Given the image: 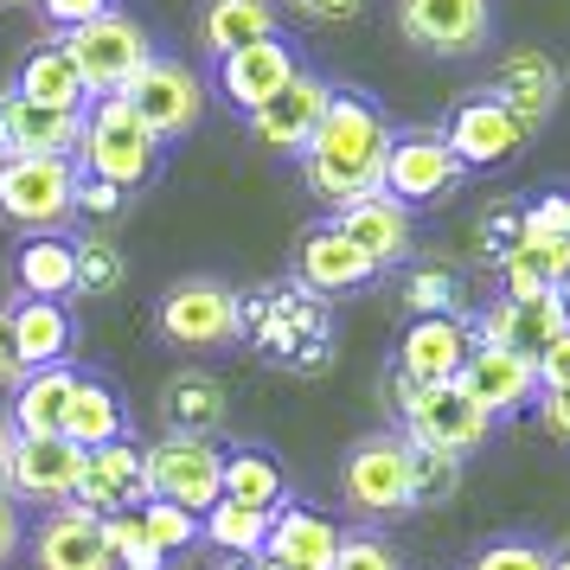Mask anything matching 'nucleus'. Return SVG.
<instances>
[{
    "label": "nucleus",
    "mask_w": 570,
    "mask_h": 570,
    "mask_svg": "<svg viewBox=\"0 0 570 570\" xmlns=\"http://www.w3.org/2000/svg\"><path fill=\"white\" fill-rule=\"evenodd\" d=\"M391 116L365 90H340L314 129L308 155H302V180L314 199L327 206H353L365 193H385V155H391Z\"/></svg>",
    "instance_id": "f257e3e1"
},
{
    "label": "nucleus",
    "mask_w": 570,
    "mask_h": 570,
    "mask_svg": "<svg viewBox=\"0 0 570 570\" xmlns=\"http://www.w3.org/2000/svg\"><path fill=\"white\" fill-rule=\"evenodd\" d=\"M244 308V340L283 372H327L334 365V308L295 283H269L237 295Z\"/></svg>",
    "instance_id": "f03ea898"
},
{
    "label": "nucleus",
    "mask_w": 570,
    "mask_h": 570,
    "mask_svg": "<svg viewBox=\"0 0 570 570\" xmlns=\"http://www.w3.org/2000/svg\"><path fill=\"white\" fill-rule=\"evenodd\" d=\"M78 167L90 174V180L122 186V193H141V186L160 174V141H155V129L129 109V97H90V109H83Z\"/></svg>",
    "instance_id": "7ed1b4c3"
},
{
    "label": "nucleus",
    "mask_w": 570,
    "mask_h": 570,
    "mask_svg": "<svg viewBox=\"0 0 570 570\" xmlns=\"http://www.w3.org/2000/svg\"><path fill=\"white\" fill-rule=\"evenodd\" d=\"M155 334L174 353H225L244 340V308H237V288L218 276H180V283L160 295L155 308Z\"/></svg>",
    "instance_id": "20e7f679"
},
{
    "label": "nucleus",
    "mask_w": 570,
    "mask_h": 570,
    "mask_svg": "<svg viewBox=\"0 0 570 570\" xmlns=\"http://www.w3.org/2000/svg\"><path fill=\"white\" fill-rule=\"evenodd\" d=\"M78 160L7 155L0 160V225H20L27 237L65 232L78 218Z\"/></svg>",
    "instance_id": "39448f33"
},
{
    "label": "nucleus",
    "mask_w": 570,
    "mask_h": 570,
    "mask_svg": "<svg viewBox=\"0 0 570 570\" xmlns=\"http://www.w3.org/2000/svg\"><path fill=\"white\" fill-rule=\"evenodd\" d=\"M65 52H71V65H78V78L90 97H122L141 78V65L155 58V39H148V27L135 20L129 7H116L104 20L65 32Z\"/></svg>",
    "instance_id": "423d86ee"
},
{
    "label": "nucleus",
    "mask_w": 570,
    "mask_h": 570,
    "mask_svg": "<svg viewBox=\"0 0 570 570\" xmlns=\"http://www.w3.org/2000/svg\"><path fill=\"white\" fill-rule=\"evenodd\" d=\"M340 500L346 513L365 519H404L411 513V468H404V436L397 430H372L346 449L340 462Z\"/></svg>",
    "instance_id": "0eeeda50"
},
{
    "label": "nucleus",
    "mask_w": 570,
    "mask_h": 570,
    "mask_svg": "<svg viewBox=\"0 0 570 570\" xmlns=\"http://www.w3.org/2000/svg\"><path fill=\"white\" fill-rule=\"evenodd\" d=\"M141 468H148V500H174L199 519L225 500V449L212 436H160L141 449Z\"/></svg>",
    "instance_id": "6e6552de"
},
{
    "label": "nucleus",
    "mask_w": 570,
    "mask_h": 570,
    "mask_svg": "<svg viewBox=\"0 0 570 570\" xmlns=\"http://www.w3.org/2000/svg\"><path fill=\"white\" fill-rule=\"evenodd\" d=\"M129 97V109L155 129V141L167 148V141H180V135L199 129V116H206V78L186 65V58H167L155 52L148 65H141V78L122 90Z\"/></svg>",
    "instance_id": "1a4fd4ad"
},
{
    "label": "nucleus",
    "mask_w": 570,
    "mask_h": 570,
    "mask_svg": "<svg viewBox=\"0 0 570 570\" xmlns=\"http://www.w3.org/2000/svg\"><path fill=\"white\" fill-rule=\"evenodd\" d=\"M468 180V167L449 155L442 129H397L391 135V155H385V193L404 212L442 206L455 186Z\"/></svg>",
    "instance_id": "9d476101"
},
{
    "label": "nucleus",
    "mask_w": 570,
    "mask_h": 570,
    "mask_svg": "<svg viewBox=\"0 0 570 570\" xmlns=\"http://www.w3.org/2000/svg\"><path fill=\"white\" fill-rule=\"evenodd\" d=\"M404 436L411 442H430V449H449V455H481L488 449V436H493V416L468 397L455 379L449 385H416L411 391V404H404Z\"/></svg>",
    "instance_id": "9b49d317"
},
{
    "label": "nucleus",
    "mask_w": 570,
    "mask_h": 570,
    "mask_svg": "<svg viewBox=\"0 0 570 570\" xmlns=\"http://www.w3.org/2000/svg\"><path fill=\"white\" fill-rule=\"evenodd\" d=\"M397 32L430 58H474L493 39V0H397Z\"/></svg>",
    "instance_id": "f8f14e48"
},
{
    "label": "nucleus",
    "mask_w": 570,
    "mask_h": 570,
    "mask_svg": "<svg viewBox=\"0 0 570 570\" xmlns=\"http://www.w3.org/2000/svg\"><path fill=\"white\" fill-rule=\"evenodd\" d=\"M83 481V449L65 436H20L7 455V493L13 507H71Z\"/></svg>",
    "instance_id": "ddd939ff"
},
{
    "label": "nucleus",
    "mask_w": 570,
    "mask_h": 570,
    "mask_svg": "<svg viewBox=\"0 0 570 570\" xmlns=\"http://www.w3.org/2000/svg\"><path fill=\"white\" fill-rule=\"evenodd\" d=\"M327 104H334V83L302 65V71H295L257 116H244V122L257 135V148H269V155H283V160H302L314 129H321V116H327Z\"/></svg>",
    "instance_id": "4468645a"
},
{
    "label": "nucleus",
    "mask_w": 570,
    "mask_h": 570,
    "mask_svg": "<svg viewBox=\"0 0 570 570\" xmlns=\"http://www.w3.org/2000/svg\"><path fill=\"white\" fill-rule=\"evenodd\" d=\"M442 141H449V155L462 160L468 174H481V167H500V160H513L532 135L519 129V116L493 90H474L462 104L449 109V122H442Z\"/></svg>",
    "instance_id": "2eb2a0df"
},
{
    "label": "nucleus",
    "mask_w": 570,
    "mask_h": 570,
    "mask_svg": "<svg viewBox=\"0 0 570 570\" xmlns=\"http://www.w3.org/2000/svg\"><path fill=\"white\" fill-rule=\"evenodd\" d=\"M468 353H474V321L468 314H411L391 365L411 385H449V379H462Z\"/></svg>",
    "instance_id": "dca6fc26"
},
{
    "label": "nucleus",
    "mask_w": 570,
    "mask_h": 570,
    "mask_svg": "<svg viewBox=\"0 0 570 570\" xmlns=\"http://www.w3.org/2000/svg\"><path fill=\"white\" fill-rule=\"evenodd\" d=\"M500 104L519 116V129L539 135L551 116H558V97H564V65L539 46H513V52L493 65V83H488Z\"/></svg>",
    "instance_id": "f3484780"
},
{
    "label": "nucleus",
    "mask_w": 570,
    "mask_h": 570,
    "mask_svg": "<svg viewBox=\"0 0 570 570\" xmlns=\"http://www.w3.org/2000/svg\"><path fill=\"white\" fill-rule=\"evenodd\" d=\"M27 564L32 570H116L104 544V519L83 507H52L39 513V525L27 532Z\"/></svg>",
    "instance_id": "a211bd4d"
},
{
    "label": "nucleus",
    "mask_w": 570,
    "mask_h": 570,
    "mask_svg": "<svg viewBox=\"0 0 570 570\" xmlns=\"http://www.w3.org/2000/svg\"><path fill=\"white\" fill-rule=\"evenodd\" d=\"M468 321H474V346H507V353H525L532 365H539V353L570 327L558 295H532V302L500 295V302H488V308L468 314Z\"/></svg>",
    "instance_id": "6ab92c4d"
},
{
    "label": "nucleus",
    "mask_w": 570,
    "mask_h": 570,
    "mask_svg": "<svg viewBox=\"0 0 570 570\" xmlns=\"http://www.w3.org/2000/svg\"><path fill=\"white\" fill-rule=\"evenodd\" d=\"M372 276H379L372 257L340 232L334 218H327V225H314V232H302V244H295V283L308 288V295H321V302L353 295V288H365Z\"/></svg>",
    "instance_id": "aec40b11"
},
{
    "label": "nucleus",
    "mask_w": 570,
    "mask_h": 570,
    "mask_svg": "<svg viewBox=\"0 0 570 570\" xmlns=\"http://www.w3.org/2000/svg\"><path fill=\"white\" fill-rule=\"evenodd\" d=\"M455 385L500 423V416H519L539 404V365L525 360V353H507V346H474Z\"/></svg>",
    "instance_id": "412c9836"
},
{
    "label": "nucleus",
    "mask_w": 570,
    "mask_h": 570,
    "mask_svg": "<svg viewBox=\"0 0 570 570\" xmlns=\"http://www.w3.org/2000/svg\"><path fill=\"white\" fill-rule=\"evenodd\" d=\"M295 71H302V58H295V46L276 32V39H257V46H244V52L218 58V97H225L237 116H257Z\"/></svg>",
    "instance_id": "4be33fe9"
},
{
    "label": "nucleus",
    "mask_w": 570,
    "mask_h": 570,
    "mask_svg": "<svg viewBox=\"0 0 570 570\" xmlns=\"http://www.w3.org/2000/svg\"><path fill=\"white\" fill-rule=\"evenodd\" d=\"M148 500V468H141V442H109V449H90L83 455V481H78V500L83 513H135Z\"/></svg>",
    "instance_id": "5701e85b"
},
{
    "label": "nucleus",
    "mask_w": 570,
    "mask_h": 570,
    "mask_svg": "<svg viewBox=\"0 0 570 570\" xmlns=\"http://www.w3.org/2000/svg\"><path fill=\"white\" fill-rule=\"evenodd\" d=\"M340 539H346V532H340L327 513H314V507H302V500H288V507H276V519H269L263 564L269 570H334Z\"/></svg>",
    "instance_id": "b1692460"
},
{
    "label": "nucleus",
    "mask_w": 570,
    "mask_h": 570,
    "mask_svg": "<svg viewBox=\"0 0 570 570\" xmlns=\"http://www.w3.org/2000/svg\"><path fill=\"white\" fill-rule=\"evenodd\" d=\"M334 225L372 257V269H397V263H411V250H416L411 212L397 206L391 193H365L353 206H334Z\"/></svg>",
    "instance_id": "393cba45"
},
{
    "label": "nucleus",
    "mask_w": 570,
    "mask_h": 570,
    "mask_svg": "<svg viewBox=\"0 0 570 570\" xmlns=\"http://www.w3.org/2000/svg\"><path fill=\"white\" fill-rule=\"evenodd\" d=\"M13 288H20V302H78V237H27L13 250Z\"/></svg>",
    "instance_id": "a878e982"
},
{
    "label": "nucleus",
    "mask_w": 570,
    "mask_h": 570,
    "mask_svg": "<svg viewBox=\"0 0 570 570\" xmlns=\"http://www.w3.org/2000/svg\"><path fill=\"white\" fill-rule=\"evenodd\" d=\"M13 353L20 372H46V365H71L78 353V314L71 302H13Z\"/></svg>",
    "instance_id": "bb28decb"
},
{
    "label": "nucleus",
    "mask_w": 570,
    "mask_h": 570,
    "mask_svg": "<svg viewBox=\"0 0 570 570\" xmlns=\"http://www.w3.org/2000/svg\"><path fill=\"white\" fill-rule=\"evenodd\" d=\"M0 141L7 155H46V160H78L83 148V116H65V109H39L7 97V116H0Z\"/></svg>",
    "instance_id": "cd10ccee"
},
{
    "label": "nucleus",
    "mask_w": 570,
    "mask_h": 570,
    "mask_svg": "<svg viewBox=\"0 0 570 570\" xmlns=\"http://www.w3.org/2000/svg\"><path fill=\"white\" fill-rule=\"evenodd\" d=\"M13 97H20V104H39V109H65V116H83V109H90V90H83L78 65H71V52H65V39L32 46V52L20 58Z\"/></svg>",
    "instance_id": "c85d7f7f"
},
{
    "label": "nucleus",
    "mask_w": 570,
    "mask_h": 570,
    "mask_svg": "<svg viewBox=\"0 0 570 570\" xmlns=\"http://www.w3.org/2000/svg\"><path fill=\"white\" fill-rule=\"evenodd\" d=\"M225 385L212 379L206 365H180L167 385H160V423H167V436H218V423H225Z\"/></svg>",
    "instance_id": "c756f323"
},
{
    "label": "nucleus",
    "mask_w": 570,
    "mask_h": 570,
    "mask_svg": "<svg viewBox=\"0 0 570 570\" xmlns=\"http://www.w3.org/2000/svg\"><path fill=\"white\" fill-rule=\"evenodd\" d=\"M78 365H46V372H27L20 391L7 397V416L20 436H65V411H71V391H78Z\"/></svg>",
    "instance_id": "7c9ffc66"
},
{
    "label": "nucleus",
    "mask_w": 570,
    "mask_h": 570,
    "mask_svg": "<svg viewBox=\"0 0 570 570\" xmlns=\"http://www.w3.org/2000/svg\"><path fill=\"white\" fill-rule=\"evenodd\" d=\"M65 442H78L83 455L109 449V442H129V404H122V391L109 379H90V372L78 379L71 411H65Z\"/></svg>",
    "instance_id": "2f4dec72"
},
{
    "label": "nucleus",
    "mask_w": 570,
    "mask_h": 570,
    "mask_svg": "<svg viewBox=\"0 0 570 570\" xmlns=\"http://www.w3.org/2000/svg\"><path fill=\"white\" fill-rule=\"evenodd\" d=\"M257 39H276V0H199V46L206 58H232Z\"/></svg>",
    "instance_id": "473e14b6"
},
{
    "label": "nucleus",
    "mask_w": 570,
    "mask_h": 570,
    "mask_svg": "<svg viewBox=\"0 0 570 570\" xmlns=\"http://www.w3.org/2000/svg\"><path fill=\"white\" fill-rule=\"evenodd\" d=\"M225 500L237 507H257V513H276L288 507V474L283 462L257 449V442H244V449H225Z\"/></svg>",
    "instance_id": "72a5a7b5"
},
{
    "label": "nucleus",
    "mask_w": 570,
    "mask_h": 570,
    "mask_svg": "<svg viewBox=\"0 0 570 570\" xmlns=\"http://www.w3.org/2000/svg\"><path fill=\"white\" fill-rule=\"evenodd\" d=\"M269 519L276 513H257V507H237V500H218L206 513V544L225 551L232 564H263V544H269Z\"/></svg>",
    "instance_id": "f704fd0d"
},
{
    "label": "nucleus",
    "mask_w": 570,
    "mask_h": 570,
    "mask_svg": "<svg viewBox=\"0 0 570 570\" xmlns=\"http://www.w3.org/2000/svg\"><path fill=\"white\" fill-rule=\"evenodd\" d=\"M404 468H411V513L449 507L462 493V455H449V449H430V442L404 436Z\"/></svg>",
    "instance_id": "c9c22d12"
},
{
    "label": "nucleus",
    "mask_w": 570,
    "mask_h": 570,
    "mask_svg": "<svg viewBox=\"0 0 570 570\" xmlns=\"http://www.w3.org/2000/svg\"><path fill=\"white\" fill-rule=\"evenodd\" d=\"M404 308L411 314H468V283L455 263H416L404 276Z\"/></svg>",
    "instance_id": "e433bc0d"
},
{
    "label": "nucleus",
    "mask_w": 570,
    "mask_h": 570,
    "mask_svg": "<svg viewBox=\"0 0 570 570\" xmlns=\"http://www.w3.org/2000/svg\"><path fill=\"white\" fill-rule=\"evenodd\" d=\"M135 519H141V532L160 544V558H180V551H193V544H206V519L174 507V500H141Z\"/></svg>",
    "instance_id": "4c0bfd02"
},
{
    "label": "nucleus",
    "mask_w": 570,
    "mask_h": 570,
    "mask_svg": "<svg viewBox=\"0 0 570 570\" xmlns=\"http://www.w3.org/2000/svg\"><path fill=\"white\" fill-rule=\"evenodd\" d=\"M519 232H525V199H493L481 212V225H474V257L500 269L519 250Z\"/></svg>",
    "instance_id": "58836bf2"
},
{
    "label": "nucleus",
    "mask_w": 570,
    "mask_h": 570,
    "mask_svg": "<svg viewBox=\"0 0 570 570\" xmlns=\"http://www.w3.org/2000/svg\"><path fill=\"white\" fill-rule=\"evenodd\" d=\"M104 544H109V558H116V570H167L160 544L141 532L135 513H109L104 519Z\"/></svg>",
    "instance_id": "ea45409f"
},
{
    "label": "nucleus",
    "mask_w": 570,
    "mask_h": 570,
    "mask_svg": "<svg viewBox=\"0 0 570 570\" xmlns=\"http://www.w3.org/2000/svg\"><path fill=\"white\" fill-rule=\"evenodd\" d=\"M122 276H129V263L109 237H78V295H116Z\"/></svg>",
    "instance_id": "a19ab883"
},
{
    "label": "nucleus",
    "mask_w": 570,
    "mask_h": 570,
    "mask_svg": "<svg viewBox=\"0 0 570 570\" xmlns=\"http://www.w3.org/2000/svg\"><path fill=\"white\" fill-rule=\"evenodd\" d=\"M468 570H551V544L539 539H493L474 551Z\"/></svg>",
    "instance_id": "79ce46f5"
},
{
    "label": "nucleus",
    "mask_w": 570,
    "mask_h": 570,
    "mask_svg": "<svg viewBox=\"0 0 570 570\" xmlns=\"http://www.w3.org/2000/svg\"><path fill=\"white\" fill-rule=\"evenodd\" d=\"M334 570H404V558H397V544L391 539H379V532H346L340 539V558H334Z\"/></svg>",
    "instance_id": "37998d69"
},
{
    "label": "nucleus",
    "mask_w": 570,
    "mask_h": 570,
    "mask_svg": "<svg viewBox=\"0 0 570 570\" xmlns=\"http://www.w3.org/2000/svg\"><path fill=\"white\" fill-rule=\"evenodd\" d=\"M32 7L46 13V27H52V32H78V27H90V20L116 13L122 0H32Z\"/></svg>",
    "instance_id": "c03bdc74"
},
{
    "label": "nucleus",
    "mask_w": 570,
    "mask_h": 570,
    "mask_svg": "<svg viewBox=\"0 0 570 570\" xmlns=\"http://www.w3.org/2000/svg\"><path fill=\"white\" fill-rule=\"evenodd\" d=\"M288 13H302V20H314V27H353L365 13V0H283Z\"/></svg>",
    "instance_id": "a18cd8bd"
},
{
    "label": "nucleus",
    "mask_w": 570,
    "mask_h": 570,
    "mask_svg": "<svg viewBox=\"0 0 570 570\" xmlns=\"http://www.w3.org/2000/svg\"><path fill=\"white\" fill-rule=\"evenodd\" d=\"M78 174H83V167H78ZM122 206H129V193H122V186L90 180V174L78 180V212H83V218H116Z\"/></svg>",
    "instance_id": "49530a36"
},
{
    "label": "nucleus",
    "mask_w": 570,
    "mask_h": 570,
    "mask_svg": "<svg viewBox=\"0 0 570 570\" xmlns=\"http://www.w3.org/2000/svg\"><path fill=\"white\" fill-rule=\"evenodd\" d=\"M539 391H570V327L539 353Z\"/></svg>",
    "instance_id": "de8ad7c7"
},
{
    "label": "nucleus",
    "mask_w": 570,
    "mask_h": 570,
    "mask_svg": "<svg viewBox=\"0 0 570 570\" xmlns=\"http://www.w3.org/2000/svg\"><path fill=\"white\" fill-rule=\"evenodd\" d=\"M27 551V532H20V507H13V493H7V481H0V570L13 564Z\"/></svg>",
    "instance_id": "09e8293b"
},
{
    "label": "nucleus",
    "mask_w": 570,
    "mask_h": 570,
    "mask_svg": "<svg viewBox=\"0 0 570 570\" xmlns=\"http://www.w3.org/2000/svg\"><path fill=\"white\" fill-rule=\"evenodd\" d=\"M532 411H539V423L558 442H570V391H539V404H532Z\"/></svg>",
    "instance_id": "8fccbe9b"
},
{
    "label": "nucleus",
    "mask_w": 570,
    "mask_h": 570,
    "mask_svg": "<svg viewBox=\"0 0 570 570\" xmlns=\"http://www.w3.org/2000/svg\"><path fill=\"white\" fill-rule=\"evenodd\" d=\"M20 379H27V372H20V353H13V314L0 308V391L13 397V391H20Z\"/></svg>",
    "instance_id": "3c124183"
},
{
    "label": "nucleus",
    "mask_w": 570,
    "mask_h": 570,
    "mask_svg": "<svg viewBox=\"0 0 570 570\" xmlns=\"http://www.w3.org/2000/svg\"><path fill=\"white\" fill-rule=\"evenodd\" d=\"M13 442H20V430H13V416L0 411V481H7V455H13Z\"/></svg>",
    "instance_id": "603ef678"
},
{
    "label": "nucleus",
    "mask_w": 570,
    "mask_h": 570,
    "mask_svg": "<svg viewBox=\"0 0 570 570\" xmlns=\"http://www.w3.org/2000/svg\"><path fill=\"white\" fill-rule=\"evenodd\" d=\"M551 570H570V544H558V551H551Z\"/></svg>",
    "instance_id": "864d4df0"
},
{
    "label": "nucleus",
    "mask_w": 570,
    "mask_h": 570,
    "mask_svg": "<svg viewBox=\"0 0 570 570\" xmlns=\"http://www.w3.org/2000/svg\"><path fill=\"white\" fill-rule=\"evenodd\" d=\"M558 302H564V321H570V283H564V288H558Z\"/></svg>",
    "instance_id": "5fc2aeb1"
},
{
    "label": "nucleus",
    "mask_w": 570,
    "mask_h": 570,
    "mask_svg": "<svg viewBox=\"0 0 570 570\" xmlns=\"http://www.w3.org/2000/svg\"><path fill=\"white\" fill-rule=\"evenodd\" d=\"M0 116H7V90H0ZM0 160H7V141H0Z\"/></svg>",
    "instance_id": "6e6d98bb"
},
{
    "label": "nucleus",
    "mask_w": 570,
    "mask_h": 570,
    "mask_svg": "<svg viewBox=\"0 0 570 570\" xmlns=\"http://www.w3.org/2000/svg\"><path fill=\"white\" fill-rule=\"evenodd\" d=\"M0 7H32V0H0Z\"/></svg>",
    "instance_id": "4d7b16f0"
},
{
    "label": "nucleus",
    "mask_w": 570,
    "mask_h": 570,
    "mask_svg": "<svg viewBox=\"0 0 570 570\" xmlns=\"http://www.w3.org/2000/svg\"><path fill=\"white\" fill-rule=\"evenodd\" d=\"M225 570H263V564H225Z\"/></svg>",
    "instance_id": "13d9d810"
},
{
    "label": "nucleus",
    "mask_w": 570,
    "mask_h": 570,
    "mask_svg": "<svg viewBox=\"0 0 570 570\" xmlns=\"http://www.w3.org/2000/svg\"><path fill=\"white\" fill-rule=\"evenodd\" d=\"M564 90H570V65H564Z\"/></svg>",
    "instance_id": "bf43d9fd"
},
{
    "label": "nucleus",
    "mask_w": 570,
    "mask_h": 570,
    "mask_svg": "<svg viewBox=\"0 0 570 570\" xmlns=\"http://www.w3.org/2000/svg\"><path fill=\"white\" fill-rule=\"evenodd\" d=\"M263 570H269V564H263Z\"/></svg>",
    "instance_id": "052dcab7"
},
{
    "label": "nucleus",
    "mask_w": 570,
    "mask_h": 570,
    "mask_svg": "<svg viewBox=\"0 0 570 570\" xmlns=\"http://www.w3.org/2000/svg\"><path fill=\"white\" fill-rule=\"evenodd\" d=\"M564 199H570V193H564Z\"/></svg>",
    "instance_id": "680f3d73"
}]
</instances>
